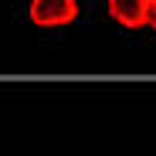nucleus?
I'll return each instance as SVG.
<instances>
[{
  "instance_id": "nucleus-2",
  "label": "nucleus",
  "mask_w": 156,
  "mask_h": 156,
  "mask_svg": "<svg viewBox=\"0 0 156 156\" xmlns=\"http://www.w3.org/2000/svg\"><path fill=\"white\" fill-rule=\"evenodd\" d=\"M105 7H109V17L115 24L136 31V27H146V24H149L153 0H105Z\"/></svg>"
},
{
  "instance_id": "nucleus-1",
  "label": "nucleus",
  "mask_w": 156,
  "mask_h": 156,
  "mask_svg": "<svg viewBox=\"0 0 156 156\" xmlns=\"http://www.w3.org/2000/svg\"><path fill=\"white\" fill-rule=\"evenodd\" d=\"M27 14L37 27H65L78 17V0H31Z\"/></svg>"
},
{
  "instance_id": "nucleus-3",
  "label": "nucleus",
  "mask_w": 156,
  "mask_h": 156,
  "mask_svg": "<svg viewBox=\"0 0 156 156\" xmlns=\"http://www.w3.org/2000/svg\"><path fill=\"white\" fill-rule=\"evenodd\" d=\"M149 27L156 31V0H153V10H149Z\"/></svg>"
}]
</instances>
